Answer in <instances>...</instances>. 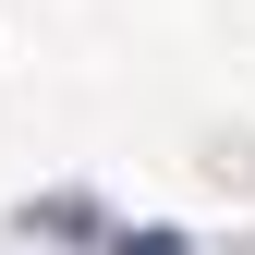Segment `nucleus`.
Listing matches in <instances>:
<instances>
[{"mask_svg":"<svg viewBox=\"0 0 255 255\" xmlns=\"http://www.w3.org/2000/svg\"><path fill=\"white\" fill-rule=\"evenodd\" d=\"M122 255H182V243H170V231H134V243H122Z\"/></svg>","mask_w":255,"mask_h":255,"instance_id":"1","label":"nucleus"}]
</instances>
